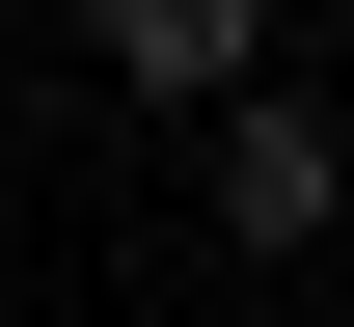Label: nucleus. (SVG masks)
<instances>
[{
	"instance_id": "2",
	"label": "nucleus",
	"mask_w": 354,
	"mask_h": 327,
	"mask_svg": "<svg viewBox=\"0 0 354 327\" xmlns=\"http://www.w3.org/2000/svg\"><path fill=\"white\" fill-rule=\"evenodd\" d=\"M82 55H109V82H164V109H218L245 55H272V0H82Z\"/></svg>"
},
{
	"instance_id": "1",
	"label": "nucleus",
	"mask_w": 354,
	"mask_h": 327,
	"mask_svg": "<svg viewBox=\"0 0 354 327\" xmlns=\"http://www.w3.org/2000/svg\"><path fill=\"white\" fill-rule=\"evenodd\" d=\"M327 218H354V137H327V109H272V82H218V245H245V273H300Z\"/></svg>"
}]
</instances>
